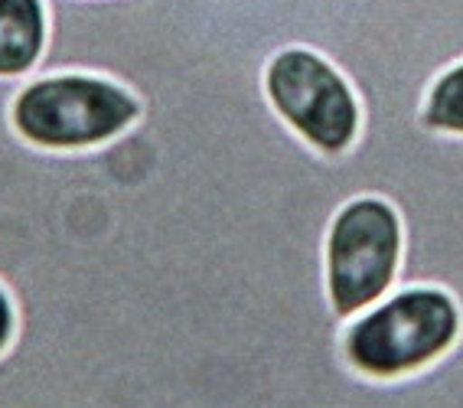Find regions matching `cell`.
Masks as SVG:
<instances>
[{
	"label": "cell",
	"instance_id": "obj_6",
	"mask_svg": "<svg viewBox=\"0 0 463 408\" xmlns=\"http://www.w3.org/2000/svg\"><path fill=\"white\" fill-rule=\"evenodd\" d=\"M421 121L434 134L463 138V59L434 75V82L428 85V95H424Z\"/></svg>",
	"mask_w": 463,
	"mask_h": 408
},
{
	"label": "cell",
	"instance_id": "obj_5",
	"mask_svg": "<svg viewBox=\"0 0 463 408\" xmlns=\"http://www.w3.org/2000/svg\"><path fill=\"white\" fill-rule=\"evenodd\" d=\"M50 46L46 0H0V79L24 82Z\"/></svg>",
	"mask_w": 463,
	"mask_h": 408
},
{
	"label": "cell",
	"instance_id": "obj_7",
	"mask_svg": "<svg viewBox=\"0 0 463 408\" xmlns=\"http://www.w3.org/2000/svg\"><path fill=\"white\" fill-rule=\"evenodd\" d=\"M17 327H20L17 304H14L7 288L0 284V356L14 346V340H17Z\"/></svg>",
	"mask_w": 463,
	"mask_h": 408
},
{
	"label": "cell",
	"instance_id": "obj_2",
	"mask_svg": "<svg viewBox=\"0 0 463 408\" xmlns=\"http://www.w3.org/2000/svg\"><path fill=\"white\" fill-rule=\"evenodd\" d=\"M460 334L463 310L454 294L438 284H408L353 317L339 334V350L369 383H402L444 359Z\"/></svg>",
	"mask_w": 463,
	"mask_h": 408
},
{
	"label": "cell",
	"instance_id": "obj_1",
	"mask_svg": "<svg viewBox=\"0 0 463 408\" xmlns=\"http://www.w3.org/2000/svg\"><path fill=\"white\" fill-rule=\"evenodd\" d=\"M46 7L33 75H111L144 105L105 147L30 157L33 200L69 249L144 288H206L281 232L307 170L317 265L336 209L385 196L405 225L395 288L438 284L463 310V138L421 121L434 75L463 59V0Z\"/></svg>",
	"mask_w": 463,
	"mask_h": 408
},
{
	"label": "cell",
	"instance_id": "obj_3",
	"mask_svg": "<svg viewBox=\"0 0 463 408\" xmlns=\"http://www.w3.org/2000/svg\"><path fill=\"white\" fill-rule=\"evenodd\" d=\"M141 99L111 75L66 72L17 82L7 105L10 128L36 150H95L118 141L141 118Z\"/></svg>",
	"mask_w": 463,
	"mask_h": 408
},
{
	"label": "cell",
	"instance_id": "obj_4",
	"mask_svg": "<svg viewBox=\"0 0 463 408\" xmlns=\"http://www.w3.org/2000/svg\"><path fill=\"white\" fill-rule=\"evenodd\" d=\"M402 255L405 225L385 196H356L336 209L323 242V278L339 324L395 291Z\"/></svg>",
	"mask_w": 463,
	"mask_h": 408
}]
</instances>
